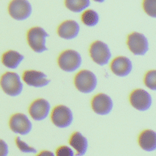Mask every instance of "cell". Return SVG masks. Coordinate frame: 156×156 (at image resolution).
Masks as SVG:
<instances>
[{
  "label": "cell",
  "mask_w": 156,
  "mask_h": 156,
  "mask_svg": "<svg viewBox=\"0 0 156 156\" xmlns=\"http://www.w3.org/2000/svg\"><path fill=\"white\" fill-rule=\"evenodd\" d=\"M48 36L45 29L41 27H34L29 29L27 34V39L30 48L37 53H42L47 51L46 41Z\"/></svg>",
  "instance_id": "7a4b0ae2"
},
{
  "label": "cell",
  "mask_w": 156,
  "mask_h": 156,
  "mask_svg": "<svg viewBox=\"0 0 156 156\" xmlns=\"http://www.w3.org/2000/svg\"><path fill=\"white\" fill-rule=\"evenodd\" d=\"M81 56L77 51L73 50H67L58 56V67L64 72L72 73L75 72L81 65Z\"/></svg>",
  "instance_id": "3957f363"
},
{
  "label": "cell",
  "mask_w": 156,
  "mask_h": 156,
  "mask_svg": "<svg viewBox=\"0 0 156 156\" xmlns=\"http://www.w3.org/2000/svg\"><path fill=\"white\" fill-rule=\"evenodd\" d=\"M8 146L3 140L0 139V156H7L8 155Z\"/></svg>",
  "instance_id": "d4e9b609"
},
{
  "label": "cell",
  "mask_w": 156,
  "mask_h": 156,
  "mask_svg": "<svg viewBox=\"0 0 156 156\" xmlns=\"http://www.w3.org/2000/svg\"><path fill=\"white\" fill-rule=\"evenodd\" d=\"M10 16L16 20L28 19L32 13V6L28 0H12L8 7Z\"/></svg>",
  "instance_id": "52a82bcc"
},
{
  "label": "cell",
  "mask_w": 156,
  "mask_h": 156,
  "mask_svg": "<svg viewBox=\"0 0 156 156\" xmlns=\"http://www.w3.org/2000/svg\"><path fill=\"white\" fill-rule=\"evenodd\" d=\"M37 156H55L53 152L49 151H43L40 152Z\"/></svg>",
  "instance_id": "484cf974"
},
{
  "label": "cell",
  "mask_w": 156,
  "mask_h": 156,
  "mask_svg": "<svg viewBox=\"0 0 156 156\" xmlns=\"http://www.w3.org/2000/svg\"><path fill=\"white\" fill-rule=\"evenodd\" d=\"M138 143L145 151L152 152L156 150V133L151 129H146L140 134Z\"/></svg>",
  "instance_id": "e0dca14e"
},
{
  "label": "cell",
  "mask_w": 156,
  "mask_h": 156,
  "mask_svg": "<svg viewBox=\"0 0 156 156\" xmlns=\"http://www.w3.org/2000/svg\"><path fill=\"white\" fill-rule=\"evenodd\" d=\"M9 126L13 133L20 135L29 134L33 128L31 121L29 118L22 113H16L11 117Z\"/></svg>",
  "instance_id": "30bf717a"
},
{
  "label": "cell",
  "mask_w": 156,
  "mask_h": 156,
  "mask_svg": "<svg viewBox=\"0 0 156 156\" xmlns=\"http://www.w3.org/2000/svg\"><path fill=\"white\" fill-rule=\"evenodd\" d=\"M24 59V55L16 51H8L3 54L2 62L3 65L11 69H16L19 67Z\"/></svg>",
  "instance_id": "ac0fdd59"
},
{
  "label": "cell",
  "mask_w": 156,
  "mask_h": 156,
  "mask_svg": "<svg viewBox=\"0 0 156 156\" xmlns=\"http://www.w3.org/2000/svg\"><path fill=\"white\" fill-rule=\"evenodd\" d=\"M143 9L150 16L156 17V0H144Z\"/></svg>",
  "instance_id": "7402d4cb"
},
{
  "label": "cell",
  "mask_w": 156,
  "mask_h": 156,
  "mask_svg": "<svg viewBox=\"0 0 156 156\" xmlns=\"http://www.w3.org/2000/svg\"><path fill=\"white\" fill-rule=\"evenodd\" d=\"M145 85L151 90H156V71H149L145 76Z\"/></svg>",
  "instance_id": "44dd1931"
},
{
  "label": "cell",
  "mask_w": 156,
  "mask_h": 156,
  "mask_svg": "<svg viewBox=\"0 0 156 156\" xmlns=\"http://www.w3.org/2000/svg\"><path fill=\"white\" fill-rule=\"evenodd\" d=\"M0 85L5 94L16 97L21 94L23 84L20 76L16 73H7L3 74L0 80Z\"/></svg>",
  "instance_id": "6da1fadb"
},
{
  "label": "cell",
  "mask_w": 156,
  "mask_h": 156,
  "mask_svg": "<svg viewBox=\"0 0 156 156\" xmlns=\"http://www.w3.org/2000/svg\"><path fill=\"white\" fill-rule=\"evenodd\" d=\"M93 111L100 115H106L111 113L113 108V102L111 97L105 94L95 95L91 102Z\"/></svg>",
  "instance_id": "8fae6325"
},
{
  "label": "cell",
  "mask_w": 156,
  "mask_h": 156,
  "mask_svg": "<svg viewBox=\"0 0 156 156\" xmlns=\"http://www.w3.org/2000/svg\"><path fill=\"white\" fill-rule=\"evenodd\" d=\"M111 69L115 75L124 77L131 73L133 64L129 58L124 56H119L112 60L111 63Z\"/></svg>",
  "instance_id": "5bb4252c"
},
{
  "label": "cell",
  "mask_w": 156,
  "mask_h": 156,
  "mask_svg": "<svg viewBox=\"0 0 156 156\" xmlns=\"http://www.w3.org/2000/svg\"><path fill=\"white\" fill-rule=\"evenodd\" d=\"M90 54L93 61L100 66L107 64L112 58V52L108 46L101 41H94L90 46Z\"/></svg>",
  "instance_id": "5b68a950"
},
{
  "label": "cell",
  "mask_w": 156,
  "mask_h": 156,
  "mask_svg": "<svg viewBox=\"0 0 156 156\" xmlns=\"http://www.w3.org/2000/svg\"><path fill=\"white\" fill-rule=\"evenodd\" d=\"M95 2H103L105 0H94Z\"/></svg>",
  "instance_id": "4316f807"
},
{
  "label": "cell",
  "mask_w": 156,
  "mask_h": 156,
  "mask_svg": "<svg viewBox=\"0 0 156 156\" xmlns=\"http://www.w3.org/2000/svg\"><path fill=\"white\" fill-rule=\"evenodd\" d=\"M80 32V25L75 20H66L58 28V34L61 38L71 40L77 37Z\"/></svg>",
  "instance_id": "9a60e30c"
},
{
  "label": "cell",
  "mask_w": 156,
  "mask_h": 156,
  "mask_svg": "<svg viewBox=\"0 0 156 156\" xmlns=\"http://www.w3.org/2000/svg\"><path fill=\"white\" fill-rule=\"evenodd\" d=\"M23 80L26 85L36 88L44 87L51 82L45 73L36 70L25 71L23 74Z\"/></svg>",
  "instance_id": "4fadbf2b"
},
{
  "label": "cell",
  "mask_w": 156,
  "mask_h": 156,
  "mask_svg": "<svg viewBox=\"0 0 156 156\" xmlns=\"http://www.w3.org/2000/svg\"><path fill=\"white\" fill-rule=\"evenodd\" d=\"M51 111V105L47 100L38 98L32 102L29 107V114L34 120L41 121L48 116Z\"/></svg>",
  "instance_id": "7c38bea8"
},
{
  "label": "cell",
  "mask_w": 156,
  "mask_h": 156,
  "mask_svg": "<svg viewBox=\"0 0 156 156\" xmlns=\"http://www.w3.org/2000/svg\"><path fill=\"white\" fill-rule=\"evenodd\" d=\"M81 20L86 26L94 27L99 21V16L94 10H87L81 16Z\"/></svg>",
  "instance_id": "ffe728a7"
},
{
  "label": "cell",
  "mask_w": 156,
  "mask_h": 156,
  "mask_svg": "<svg viewBox=\"0 0 156 156\" xmlns=\"http://www.w3.org/2000/svg\"><path fill=\"white\" fill-rule=\"evenodd\" d=\"M51 120L58 128H68L73 121V114L69 107L58 105L54 108L51 114Z\"/></svg>",
  "instance_id": "8992f818"
},
{
  "label": "cell",
  "mask_w": 156,
  "mask_h": 156,
  "mask_svg": "<svg viewBox=\"0 0 156 156\" xmlns=\"http://www.w3.org/2000/svg\"><path fill=\"white\" fill-rule=\"evenodd\" d=\"M129 101L133 107L140 112H146L152 104V98L147 91L141 89L133 90L130 94Z\"/></svg>",
  "instance_id": "9c48e42d"
},
{
  "label": "cell",
  "mask_w": 156,
  "mask_h": 156,
  "mask_svg": "<svg viewBox=\"0 0 156 156\" xmlns=\"http://www.w3.org/2000/svg\"><path fill=\"white\" fill-rule=\"evenodd\" d=\"M55 156H75V153L69 146H62L56 150Z\"/></svg>",
  "instance_id": "cb8c5ba5"
},
{
  "label": "cell",
  "mask_w": 156,
  "mask_h": 156,
  "mask_svg": "<svg viewBox=\"0 0 156 156\" xmlns=\"http://www.w3.org/2000/svg\"><path fill=\"white\" fill-rule=\"evenodd\" d=\"M127 44L129 50L135 55H144L149 51L148 40L140 33L135 32L129 34Z\"/></svg>",
  "instance_id": "ba28073f"
},
{
  "label": "cell",
  "mask_w": 156,
  "mask_h": 156,
  "mask_svg": "<svg viewBox=\"0 0 156 156\" xmlns=\"http://www.w3.org/2000/svg\"><path fill=\"white\" fill-rule=\"evenodd\" d=\"M69 145L76 151V156H84L88 150V140L80 132H75L71 136Z\"/></svg>",
  "instance_id": "2e32d148"
},
{
  "label": "cell",
  "mask_w": 156,
  "mask_h": 156,
  "mask_svg": "<svg viewBox=\"0 0 156 156\" xmlns=\"http://www.w3.org/2000/svg\"><path fill=\"white\" fill-rule=\"evenodd\" d=\"M74 83L80 92L90 94L96 89L98 80L94 73L89 70H82L76 75Z\"/></svg>",
  "instance_id": "277c9868"
},
{
  "label": "cell",
  "mask_w": 156,
  "mask_h": 156,
  "mask_svg": "<svg viewBox=\"0 0 156 156\" xmlns=\"http://www.w3.org/2000/svg\"><path fill=\"white\" fill-rule=\"evenodd\" d=\"M90 0H65V6L72 12L79 13L90 6Z\"/></svg>",
  "instance_id": "d6986e66"
},
{
  "label": "cell",
  "mask_w": 156,
  "mask_h": 156,
  "mask_svg": "<svg viewBox=\"0 0 156 156\" xmlns=\"http://www.w3.org/2000/svg\"><path fill=\"white\" fill-rule=\"evenodd\" d=\"M16 143L17 147L20 149V151L21 152H24V153H37L36 149L29 146L28 144L22 141L20 136L16 137Z\"/></svg>",
  "instance_id": "603a6c76"
}]
</instances>
